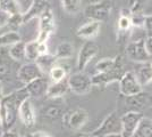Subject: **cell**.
Here are the masks:
<instances>
[{
  "mask_svg": "<svg viewBox=\"0 0 152 137\" xmlns=\"http://www.w3.org/2000/svg\"><path fill=\"white\" fill-rule=\"evenodd\" d=\"M30 98L25 87L4 96L0 101V128L2 131L12 130L18 117L19 105L23 101Z\"/></svg>",
  "mask_w": 152,
  "mask_h": 137,
  "instance_id": "obj_1",
  "label": "cell"
},
{
  "mask_svg": "<svg viewBox=\"0 0 152 137\" xmlns=\"http://www.w3.org/2000/svg\"><path fill=\"white\" fill-rule=\"evenodd\" d=\"M113 10V2L110 0H101L98 2L89 4L84 8V15L90 21L104 22L110 17Z\"/></svg>",
  "mask_w": 152,
  "mask_h": 137,
  "instance_id": "obj_2",
  "label": "cell"
},
{
  "mask_svg": "<svg viewBox=\"0 0 152 137\" xmlns=\"http://www.w3.org/2000/svg\"><path fill=\"white\" fill-rule=\"evenodd\" d=\"M67 80H68L69 90L76 95L89 94L93 87L92 81H91V77H89L86 73L81 71L70 74L69 77H67Z\"/></svg>",
  "mask_w": 152,
  "mask_h": 137,
  "instance_id": "obj_3",
  "label": "cell"
},
{
  "mask_svg": "<svg viewBox=\"0 0 152 137\" xmlns=\"http://www.w3.org/2000/svg\"><path fill=\"white\" fill-rule=\"evenodd\" d=\"M124 70V65H123V62H121L118 65L115 67L114 70L108 72H96L94 76L91 77V81H92V85L96 86V87H107L108 85L116 82V81H119L121 79V77L124 76L125 73Z\"/></svg>",
  "mask_w": 152,
  "mask_h": 137,
  "instance_id": "obj_4",
  "label": "cell"
},
{
  "mask_svg": "<svg viewBox=\"0 0 152 137\" xmlns=\"http://www.w3.org/2000/svg\"><path fill=\"white\" fill-rule=\"evenodd\" d=\"M121 117L116 113L113 112L109 116L106 117V119L102 121V124L93 130L91 134L93 136L101 137L110 134H121Z\"/></svg>",
  "mask_w": 152,
  "mask_h": 137,
  "instance_id": "obj_5",
  "label": "cell"
},
{
  "mask_svg": "<svg viewBox=\"0 0 152 137\" xmlns=\"http://www.w3.org/2000/svg\"><path fill=\"white\" fill-rule=\"evenodd\" d=\"M100 47L99 45L92 41L88 40L82 45L80 52H78V57H77V70L83 72L85 67L89 65V63L94 59L95 56L99 54Z\"/></svg>",
  "mask_w": 152,
  "mask_h": 137,
  "instance_id": "obj_6",
  "label": "cell"
},
{
  "mask_svg": "<svg viewBox=\"0 0 152 137\" xmlns=\"http://www.w3.org/2000/svg\"><path fill=\"white\" fill-rule=\"evenodd\" d=\"M88 120H89V113L84 109H75L72 111L65 112L63 116L65 126L72 130H80L86 124Z\"/></svg>",
  "mask_w": 152,
  "mask_h": 137,
  "instance_id": "obj_7",
  "label": "cell"
},
{
  "mask_svg": "<svg viewBox=\"0 0 152 137\" xmlns=\"http://www.w3.org/2000/svg\"><path fill=\"white\" fill-rule=\"evenodd\" d=\"M126 56L127 59L135 63H143L150 61V56L144 45V39L131 41L126 46Z\"/></svg>",
  "mask_w": 152,
  "mask_h": 137,
  "instance_id": "obj_8",
  "label": "cell"
},
{
  "mask_svg": "<svg viewBox=\"0 0 152 137\" xmlns=\"http://www.w3.org/2000/svg\"><path fill=\"white\" fill-rule=\"evenodd\" d=\"M118 82H119V93L125 97L132 96L142 91V86L140 85L133 71L125 72Z\"/></svg>",
  "mask_w": 152,
  "mask_h": 137,
  "instance_id": "obj_9",
  "label": "cell"
},
{
  "mask_svg": "<svg viewBox=\"0 0 152 137\" xmlns=\"http://www.w3.org/2000/svg\"><path fill=\"white\" fill-rule=\"evenodd\" d=\"M142 117H143V114L140 111H129L121 116V134L123 135V137H133Z\"/></svg>",
  "mask_w": 152,
  "mask_h": 137,
  "instance_id": "obj_10",
  "label": "cell"
},
{
  "mask_svg": "<svg viewBox=\"0 0 152 137\" xmlns=\"http://www.w3.org/2000/svg\"><path fill=\"white\" fill-rule=\"evenodd\" d=\"M41 77H45V73L37 64V62L25 63L17 70V79L24 85H27L31 81Z\"/></svg>",
  "mask_w": 152,
  "mask_h": 137,
  "instance_id": "obj_11",
  "label": "cell"
},
{
  "mask_svg": "<svg viewBox=\"0 0 152 137\" xmlns=\"http://www.w3.org/2000/svg\"><path fill=\"white\" fill-rule=\"evenodd\" d=\"M18 117L20 118L22 122L24 124L26 128H32L35 126L37 117H35V112H34V109H33V105H32L30 98L23 101L22 104L19 105Z\"/></svg>",
  "mask_w": 152,
  "mask_h": 137,
  "instance_id": "obj_12",
  "label": "cell"
},
{
  "mask_svg": "<svg viewBox=\"0 0 152 137\" xmlns=\"http://www.w3.org/2000/svg\"><path fill=\"white\" fill-rule=\"evenodd\" d=\"M50 7L48 0H32L31 5L23 15V23H28L30 21L34 20L37 17H40V15Z\"/></svg>",
  "mask_w": 152,
  "mask_h": 137,
  "instance_id": "obj_13",
  "label": "cell"
},
{
  "mask_svg": "<svg viewBox=\"0 0 152 137\" xmlns=\"http://www.w3.org/2000/svg\"><path fill=\"white\" fill-rule=\"evenodd\" d=\"M126 104L133 107L134 111H140L150 107L152 104V96L149 93L140 91L135 95L126 97Z\"/></svg>",
  "mask_w": 152,
  "mask_h": 137,
  "instance_id": "obj_14",
  "label": "cell"
},
{
  "mask_svg": "<svg viewBox=\"0 0 152 137\" xmlns=\"http://www.w3.org/2000/svg\"><path fill=\"white\" fill-rule=\"evenodd\" d=\"M139 65L135 67L134 74L142 87L148 86L152 82V64L150 61L143 62V63H137Z\"/></svg>",
  "mask_w": 152,
  "mask_h": 137,
  "instance_id": "obj_15",
  "label": "cell"
},
{
  "mask_svg": "<svg viewBox=\"0 0 152 137\" xmlns=\"http://www.w3.org/2000/svg\"><path fill=\"white\" fill-rule=\"evenodd\" d=\"M100 29H101V23L100 22L90 21L88 23L83 24L82 26H80L76 31V34H77V37H80L82 39L91 40L99 34Z\"/></svg>",
  "mask_w": 152,
  "mask_h": 137,
  "instance_id": "obj_16",
  "label": "cell"
},
{
  "mask_svg": "<svg viewBox=\"0 0 152 137\" xmlns=\"http://www.w3.org/2000/svg\"><path fill=\"white\" fill-rule=\"evenodd\" d=\"M48 87H49V81L48 79H45V77L35 79L30 84L25 85V88L30 94V97H41L45 95Z\"/></svg>",
  "mask_w": 152,
  "mask_h": 137,
  "instance_id": "obj_17",
  "label": "cell"
},
{
  "mask_svg": "<svg viewBox=\"0 0 152 137\" xmlns=\"http://www.w3.org/2000/svg\"><path fill=\"white\" fill-rule=\"evenodd\" d=\"M68 90H69V86H68L67 78L60 81H52L51 84H49L45 96L51 99H56V98L63 97Z\"/></svg>",
  "mask_w": 152,
  "mask_h": 137,
  "instance_id": "obj_18",
  "label": "cell"
},
{
  "mask_svg": "<svg viewBox=\"0 0 152 137\" xmlns=\"http://www.w3.org/2000/svg\"><path fill=\"white\" fill-rule=\"evenodd\" d=\"M39 30H47L52 34L56 33V22H55V16H53V12H52L51 7L45 9V12L40 15Z\"/></svg>",
  "mask_w": 152,
  "mask_h": 137,
  "instance_id": "obj_19",
  "label": "cell"
},
{
  "mask_svg": "<svg viewBox=\"0 0 152 137\" xmlns=\"http://www.w3.org/2000/svg\"><path fill=\"white\" fill-rule=\"evenodd\" d=\"M121 62H123V56H116L115 59H101L100 61L96 62L95 64V70L96 72H108L114 70L116 66L118 65Z\"/></svg>",
  "mask_w": 152,
  "mask_h": 137,
  "instance_id": "obj_20",
  "label": "cell"
},
{
  "mask_svg": "<svg viewBox=\"0 0 152 137\" xmlns=\"http://www.w3.org/2000/svg\"><path fill=\"white\" fill-rule=\"evenodd\" d=\"M57 59H68L74 55V46L68 41H63L56 47L55 54Z\"/></svg>",
  "mask_w": 152,
  "mask_h": 137,
  "instance_id": "obj_21",
  "label": "cell"
},
{
  "mask_svg": "<svg viewBox=\"0 0 152 137\" xmlns=\"http://www.w3.org/2000/svg\"><path fill=\"white\" fill-rule=\"evenodd\" d=\"M133 137H152V119L142 117Z\"/></svg>",
  "mask_w": 152,
  "mask_h": 137,
  "instance_id": "obj_22",
  "label": "cell"
},
{
  "mask_svg": "<svg viewBox=\"0 0 152 137\" xmlns=\"http://www.w3.org/2000/svg\"><path fill=\"white\" fill-rule=\"evenodd\" d=\"M25 45L26 42L20 40L18 42L10 46L9 50H8L9 57L16 62H20V61L25 59Z\"/></svg>",
  "mask_w": 152,
  "mask_h": 137,
  "instance_id": "obj_23",
  "label": "cell"
},
{
  "mask_svg": "<svg viewBox=\"0 0 152 137\" xmlns=\"http://www.w3.org/2000/svg\"><path fill=\"white\" fill-rule=\"evenodd\" d=\"M57 61L58 59H56L55 55H51L50 53H48L45 55H40L35 62L40 66V69L43 71V73H49L51 67L53 65H56V62Z\"/></svg>",
  "mask_w": 152,
  "mask_h": 137,
  "instance_id": "obj_24",
  "label": "cell"
},
{
  "mask_svg": "<svg viewBox=\"0 0 152 137\" xmlns=\"http://www.w3.org/2000/svg\"><path fill=\"white\" fill-rule=\"evenodd\" d=\"M20 34L17 31L8 30L0 34V47H10L12 45L20 41Z\"/></svg>",
  "mask_w": 152,
  "mask_h": 137,
  "instance_id": "obj_25",
  "label": "cell"
},
{
  "mask_svg": "<svg viewBox=\"0 0 152 137\" xmlns=\"http://www.w3.org/2000/svg\"><path fill=\"white\" fill-rule=\"evenodd\" d=\"M61 7L68 15H76L82 9V0H61Z\"/></svg>",
  "mask_w": 152,
  "mask_h": 137,
  "instance_id": "obj_26",
  "label": "cell"
},
{
  "mask_svg": "<svg viewBox=\"0 0 152 137\" xmlns=\"http://www.w3.org/2000/svg\"><path fill=\"white\" fill-rule=\"evenodd\" d=\"M64 113H65L64 109L61 106H58V105H49L45 109H43V111H42L43 117L49 119V120L60 119V118H63Z\"/></svg>",
  "mask_w": 152,
  "mask_h": 137,
  "instance_id": "obj_27",
  "label": "cell"
},
{
  "mask_svg": "<svg viewBox=\"0 0 152 137\" xmlns=\"http://www.w3.org/2000/svg\"><path fill=\"white\" fill-rule=\"evenodd\" d=\"M38 40H32L30 42H26L25 45V59L30 62H35L40 56L38 49Z\"/></svg>",
  "mask_w": 152,
  "mask_h": 137,
  "instance_id": "obj_28",
  "label": "cell"
},
{
  "mask_svg": "<svg viewBox=\"0 0 152 137\" xmlns=\"http://www.w3.org/2000/svg\"><path fill=\"white\" fill-rule=\"evenodd\" d=\"M0 9L10 15L20 13L18 0H0Z\"/></svg>",
  "mask_w": 152,
  "mask_h": 137,
  "instance_id": "obj_29",
  "label": "cell"
},
{
  "mask_svg": "<svg viewBox=\"0 0 152 137\" xmlns=\"http://www.w3.org/2000/svg\"><path fill=\"white\" fill-rule=\"evenodd\" d=\"M48 74L52 81H60L67 78V70L61 65H53Z\"/></svg>",
  "mask_w": 152,
  "mask_h": 137,
  "instance_id": "obj_30",
  "label": "cell"
},
{
  "mask_svg": "<svg viewBox=\"0 0 152 137\" xmlns=\"http://www.w3.org/2000/svg\"><path fill=\"white\" fill-rule=\"evenodd\" d=\"M22 24H24V23H23V15H22V13H18V14L10 15V17H9L8 23H7L6 26L9 27V30L17 31V29H18Z\"/></svg>",
  "mask_w": 152,
  "mask_h": 137,
  "instance_id": "obj_31",
  "label": "cell"
},
{
  "mask_svg": "<svg viewBox=\"0 0 152 137\" xmlns=\"http://www.w3.org/2000/svg\"><path fill=\"white\" fill-rule=\"evenodd\" d=\"M10 67H12V65L5 59L4 53H0V80L6 78L7 76L10 73Z\"/></svg>",
  "mask_w": 152,
  "mask_h": 137,
  "instance_id": "obj_32",
  "label": "cell"
},
{
  "mask_svg": "<svg viewBox=\"0 0 152 137\" xmlns=\"http://www.w3.org/2000/svg\"><path fill=\"white\" fill-rule=\"evenodd\" d=\"M117 27L121 33H125L131 30L132 23H131V17H125V16H119L117 21Z\"/></svg>",
  "mask_w": 152,
  "mask_h": 137,
  "instance_id": "obj_33",
  "label": "cell"
},
{
  "mask_svg": "<svg viewBox=\"0 0 152 137\" xmlns=\"http://www.w3.org/2000/svg\"><path fill=\"white\" fill-rule=\"evenodd\" d=\"M145 21V14L142 13H133L131 16V23L134 27H143Z\"/></svg>",
  "mask_w": 152,
  "mask_h": 137,
  "instance_id": "obj_34",
  "label": "cell"
},
{
  "mask_svg": "<svg viewBox=\"0 0 152 137\" xmlns=\"http://www.w3.org/2000/svg\"><path fill=\"white\" fill-rule=\"evenodd\" d=\"M148 0H129L128 5L132 13H142Z\"/></svg>",
  "mask_w": 152,
  "mask_h": 137,
  "instance_id": "obj_35",
  "label": "cell"
},
{
  "mask_svg": "<svg viewBox=\"0 0 152 137\" xmlns=\"http://www.w3.org/2000/svg\"><path fill=\"white\" fill-rule=\"evenodd\" d=\"M9 17H10V14H8L0 9V29H2V27H5L7 25Z\"/></svg>",
  "mask_w": 152,
  "mask_h": 137,
  "instance_id": "obj_36",
  "label": "cell"
},
{
  "mask_svg": "<svg viewBox=\"0 0 152 137\" xmlns=\"http://www.w3.org/2000/svg\"><path fill=\"white\" fill-rule=\"evenodd\" d=\"M144 45H145V49L149 56L152 57V33L148 34V37L144 39Z\"/></svg>",
  "mask_w": 152,
  "mask_h": 137,
  "instance_id": "obj_37",
  "label": "cell"
},
{
  "mask_svg": "<svg viewBox=\"0 0 152 137\" xmlns=\"http://www.w3.org/2000/svg\"><path fill=\"white\" fill-rule=\"evenodd\" d=\"M143 27L146 32L152 33V15H145V21H144Z\"/></svg>",
  "mask_w": 152,
  "mask_h": 137,
  "instance_id": "obj_38",
  "label": "cell"
},
{
  "mask_svg": "<svg viewBox=\"0 0 152 137\" xmlns=\"http://www.w3.org/2000/svg\"><path fill=\"white\" fill-rule=\"evenodd\" d=\"M38 49H39V54H40V55H45V54L49 53V48H48L47 42H39Z\"/></svg>",
  "mask_w": 152,
  "mask_h": 137,
  "instance_id": "obj_39",
  "label": "cell"
},
{
  "mask_svg": "<svg viewBox=\"0 0 152 137\" xmlns=\"http://www.w3.org/2000/svg\"><path fill=\"white\" fill-rule=\"evenodd\" d=\"M132 10L129 9V7H125L121 9V16H125V17H131L132 16Z\"/></svg>",
  "mask_w": 152,
  "mask_h": 137,
  "instance_id": "obj_40",
  "label": "cell"
},
{
  "mask_svg": "<svg viewBox=\"0 0 152 137\" xmlns=\"http://www.w3.org/2000/svg\"><path fill=\"white\" fill-rule=\"evenodd\" d=\"M31 137H51L49 134H47L45 131H37V133H33Z\"/></svg>",
  "mask_w": 152,
  "mask_h": 137,
  "instance_id": "obj_41",
  "label": "cell"
},
{
  "mask_svg": "<svg viewBox=\"0 0 152 137\" xmlns=\"http://www.w3.org/2000/svg\"><path fill=\"white\" fill-rule=\"evenodd\" d=\"M1 137H19L17 134H15L14 131L8 130V131H2V136Z\"/></svg>",
  "mask_w": 152,
  "mask_h": 137,
  "instance_id": "obj_42",
  "label": "cell"
},
{
  "mask_svg": "<svg viewBox=\"0 0 152 137\" xmlns=\"http://www.w3.org/2000/svg\"><path fill=\"white\" fill-rule=\"evenodd\" d=\"M101 137H123V135L121 134H110V135H106V136Z\"/></svg>",
  "mask_w": 152,
  "mask_h": 137,
  "instance_id": "obj_43",
  "label": "cell"
},
{
  "mask_svg": "<svg viewBox=\"0 0 152 137\" xmlns=\"http://www.w3.org/2000/svg\"><path fill=\"white\" fill-rule=\"evenodd\" d=\"M5 95H4V93H2V84H1V80H0V101L2 99Z\"/></svg>",
  "mask_w": 152,
  "mask_h": 137,
  "instance_id": "obj_44",
  "label": "cell"
},
{
  "mask_svg": "<svg viewBox=\"0 0 152 137\" xmlns=\"http://www.w3.org/2000/svg\"><path fill=\"white\" fill-rule=\"evenodd\" d=\"M81 137H96V136H93L92 134H88V135H83V136Z\"/></svg>",
  "mask_w": 152,
  "mask_h": 137,
  "instance_id": "obj_45",
  "label": "cell"
},
{
  "mask_svg": "<svg viewBox=\"0 0 152 137\" xmlns=\"http://www.w3.org/2000/svg\"><path fill=\"white\" fill-rule=\"evenodd\" d=\"M150 62H151V64H152V59H150Z\"/></svg>",
  "mask_w": 152,
  "mask_h": 137,
  "instance_id": "obj_46",
  "label": "cell"
}]
</instances>
